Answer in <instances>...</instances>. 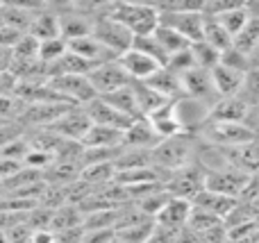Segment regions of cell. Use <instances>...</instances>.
<instances>
[{
    "label": "cell",
    "mask_w": 259,
    "mask_h": 243,
    "mask_svg": "<svg viewBox=\"0 0 259 243\" xmlns=\"http://www.w3.org/2000/svg\"><path fill=\"white\" fill-rule=\"evenodd\" d=\"M198 145H200V139L196 134H178L173 139L159 141V145L152 150V166L159 168L166 175L182 171V168L196 164Z\"/></svg>",
    "instance_id": "1"
},
{
    "label": "cell",
    "mask_w": 259,
    "mask_h": 243,
    "mask_svg": "<svg viewBox=\"0 0 259 243\" xmlns=\"http://www.w3.org/2000/svg\"><path fill=\"white\" fill-rule=\"evenodd\" d=\"M105 14L116 18L134 36H146L159 27V9L143 3H112L103 7Z\"/></svg>",
    "instance_id": "2"
},
{
    "label": "cell",
    "mask_w": 259,
    "mask_h": 243,
    "mask_svg": "<svg viewBox=\"0 0 259 243\" xmlns=\"http://www.w3.org/2000/svg\"><path fill=\"white\" fill-rule=\"evenodd\" d=\"M200 136L205 143H211L216 148H239L250 141H255V132L246 123H214L207 121V125L200 130Z\"/></svg>",
    "instance_id": "3"
},
{
    "label": "cell",
    "mask_w": 259,
    "mask_h": 243,
    "mask_svg": "<svg viewBox=\"0 0 259 243\" xmlns=\"http://www.w3.org/2000/svg\"><path fill=\"white\" fill-rule=\"evenodd\" d=\"M91 34H94L105 48L112 50L116 57H121L123 53H127L134 43L132 32H130L123 23H118L116 18H112L105 12H100L98 16L94 18V30H91Z\"/></svg>",
    "instance_id": "4"
},
{
    "label": "cell",
    "mask_w": 259,
    "mask_h": 243,
    "mask_svg": "<svg viewBox=\"0 0 259 243\" xmlns=\"http://www.w3.org/2000/svg\"><path fill=\"white\" fill-rule=\"evenodd\" d=\"M252 182V175L239 171L234 166H221L214 171H205V189L228 198H241L246 186Z\"/></svg>",
    "instance_id": "5"
},
{
    "label": "cell",
    "mask_w": 259,
    "mask_h": 243,
    "mask_svg": "<svg viewBox=\"0 0 259 243\" xmlns=\"http://www.w3.org/2000/svg\"><path fill=\"white\" fill-rule=\"evenodd\" d=\"M164 189L168 191L173 198H182L191 203L202 189H205V168L200 164H191V166L182 168V171H175L166 175Z\"/></svg>",
    "instance_id": "6"
},
{
    "label": "cell",
    "mask_w": 259,
    "mask_h": 243,
    "mask_svg": "<svg viewBox=\"0 0 259 243\" xmlns=\"http://www.w3.org/2000/svg\"><path fill=\"white\" fill-rule=\"evenodd\" d=\"M159 25L175 30L189 43H198V41H202V34H205V14H202V9L159 12Z\"/></svg>",
    "instance_id": "7"
},
{
    "label": "cell",
    "mask_w": 259,
    "mask_h": 243,
    "mask_svg": "<svg viewBox=\"0 0 259 243\" xmlns=\"http://www.w3.org/2000/svg\"><path fill=\"white\" fill-rule=\"evenodd\" d=\"M87 77H89V82H91V86H94V91H96L98 98H105V95L116 93V91L125 89L130 82H132L127 77V73L123 71V66L118 64V59L96 66Z\"/></svg>",
    "instance_id": "8"
},
{
    "label": "cell",
    "mask_w": 259,
    "mask_h": 243,
    "mask_svg": "<svg viewBox=\"0 0 259 243\" xmlns=\"http://www.w3.org/2000/svg\"><path fill=\"white\" fill-rule=\"evenodd\" d=\"M48 84L71 105H82L84 107L91 100L98 98L87 75H57L53 80H48Z\"/></svg>",
    "instance_id": "9"
},
{
    "label": "cell",
    "mask_w": 259,
    "mask_h": 243,
    "mask_svg": "<svg viewBox=\"0 0 259 243\" xmlns=\"http://www.w3.org/2000/svg\"><path fill=\"white\" fill-rule=\"evenodd\" d=\"M91 125H94V123H91L87 109L82 107V105H73L57 123H53V125L46 127V130H53L55 134L66 141H77V143H82L87 132L91 130Z\"/></svg>",
    "instance_id": "10"
},
{
    "label": "cell",
    "mask_w": 259,
    "mask_h": 243,
    "mask_svg": "<svg viewBox=\"0 0 259 243\" xmlns=\"http://www.w3.org/2000/svg\"><path fill=\"white\" fill-rule=\"evenodd\" d=\"M182 80V91L184 98H193L200 100V103H207L214 107V103L219 100V93L214 89V80H211V71H205V68H191V71L182 73L180 75Z\"/></svg>",
    "instance_id": "11"
},
{
    "label": "cell",
    "mask_w": 259,
    "mask_h": 243,
    "mask_svg": "<svg viewBox=\"0 0 259 243\" xmlns=\"http://www.w3.org/2000/svg\"><path fill=\"white\" fill-rule=\"evenodd\" d=\"M87 114H89L94 125H103V127H112V130H121L125 132L132 125V118H127L123 112H118L114 105H109L105 98H96L89 105H84Z\"/></svg>",
    "instance_id": "12"
},
{
    "label": "cell",
    "mask_w": 259,
    "mask_h": 243,
    "mask_svg": "<svg viewBox=\"0 0 259 243\" xmlns=\"http://www.w3.org/2000/svg\"><path fill=\"white\" fill-rule=\"evenodd\" d=\"M68 53L77 55V57H82L84 62L94 64V66H100V64H107V62H114V59H118L116 55H114L109 48H105V45L100 43V41L96 39L94 34L80 36V39L68 41Z\"/></svg>",
    "instance_id": "13"
},
{
    "label": "cell",
    "mask_w": 259,
    "mask_h": 243,
    "mask_svg": "<svg viewBox=\"0 0 259 243\" xmlns=\"http://www.w3.org/2000/svg\"><path fill=\"white\" fill-rule=\"evenodd\" d=\"M118 64L123 66V71L127 73V77L132 82H146V80H150V77L161 68L159 64L155 62V59H150L148 55L139 53V50H134V48H130L127 53H123L121 57H118Z\"/></svg>",
    "instance_id": "14"
},
{
    "label": "cell",
    "mask_w": 259,
    "mask_h": 243,
    "mask_svg": "<svg viewBox=\"0 0 259 243\" xmlns=\"http://www.w3.org/2000/svg\"><path fill=\"white\" fill-rule=\"evenodd\" d=\"M191 209L193 205L189 200H182V198H170L166 203V207L157 214L155 223L159 227L168 232H182L189 223V216H191Z\"/></svg>",
    "instance_id": "15"
},
{
    "label": "cell",
    "mask_w": 259,
    "mask_h": 243,
    "mask_svg": "<svg viewBox=\"0 0 259 243\" xmlns=\"http://www.w3.org/2000/svg\"><path fill=\"white\" fill-rule=\"evenodd\" d=\"M159 136L148 123V118H139L125 130L123 134V148H134V150H155L159 145Z\"/></svg>",
    "instance_id": "16"
},
{
    "label": "cell",
    "mask_w": 259,
    "mask_h": 243,
    "mask_svg": "<svg viewBox=\"0 0 259 243\" xmlns=\"http://www.w3.org/2000/svg\"><path fill=\"white\" fill-rule=\"evenodd\" d=\"M250 107L241 98H219L209 112V121L214 123H246Z\"/></svg>",
    "instance_id": "17"
},
{
    "label": "cell",
    "mask_w": 259,
    "mask_h": 243,
    "mask_svg": "<svg viewBox=\"0 0 259 243\" xmlns=\"http://www.w3.org/2000/svg\"><path fill=\"white\" fill-rule=\"evenodd\" d=\"M248 73H239L232 71L228 66H216L211 71V80H214V89L219 93V98H237L243 89V82H246Z\"/></svg>",
    "instance_id": "18"
},
{
    "label": "cell",
    "mask_w": 259,
    "mask_h": 243,
    "mask_svg": "<svg viewBox=\"0 0 259 243\" xmlns=\"http://www.w3.org/2000/svg\"><path fill=\"white\" fill-rule=\"evenodd\" d=\"M94 18L89 14L82 12H62L59 14V32H62V39L73 41L80 39V36H89L94 30Z\"/></svg>",
    "instance_id": "19"
},
{
    "label": "cell",
    "mask_w": 259,
    "mask_h": 243,
    "mask_svg": "<svg viewBox=\"0 0 259 243\" xmlns=\"http://www.w3.org/2000/svg\"><path fill=\"white\" fill-rule=\"evenodd\" d=\"M237 203H239L237 198H228V196L214 193V191H207V189H202L200 193H198L196 198L191 200V205H193V207H198V209H205V212L214 214V216H219L223 223H225V218H228L230 214L234 212V207H237Z\"/></svg>",
    "instance_id": "20"
},
{
    "label": "cell",
    "mask_w": 259,
    "mask_h": 243,
    "mask_svg": "<svg viewBox=\"0 0 259 243\" xmlns=\"http://www.w3.org/2000/svg\"><path fill=\"white\" fill-rule=\"evenodd\" d=\"M146 84H150L161 98H166L168 103H175V100L184 98L182 91V80H180L178 73H173L170 68L161 66L150 80H146Z\"/></svg>",
    "instance_id": "21"
},
{
    "label": "cell",
    "mask_w": 259,
    "mask_h": 243,
    "mask_svg": "<svg viewBox=\"0 0 259 243\" xmlns=\"http://www.w3.org/2000/svg\"><path fill=\"white\" fill-rule=\"evenodd\" d=\"M123 134L125 132H121V130L91 125V130L87 132L82 145L84 148H94V150H116V148H123Z\"/></svg>",
    "instance_id": "22"
},
{
    "label": "cell",
    "mask_w": 259,
    "mask_h": 243,
    "mask_svg": "<svg viewBox=\"0 0 259 243\" xmlns=\"http://www.w3.org/2000/svg\"><path fill=\"white\" fill-rule=\"evenodd\" d=\"M132 91H134V98H137V105H139V112H141L143 118H148L150 114H155L157 109H161L168 100L161 98L150 84L146 82H132Z\"/></svg>",
    "instance_id": "23"
},
{
    "label": "cell",
    "mask_w": 259,
    "mask_h": 243,
    "mask_svg": "<svg viewBox=\"0 0 259 243\" xmlns=\"http://www.w3.org/2000/svg\"><path fill=\"white\" fill-rule=\"evenodd\" d=\"M30 34L39 41H48V39L62 36V32H59V14L57 12L34 14V18H32V23H30Z\"/></svg>",
    "instance_id": "24"
},
{
    "label": "cell",
    "mask_w": 259,
    "mask_h": 243,
    "mask_svg": "<svg viewBox=\"0 0 259 243\" xmlns=\"http://www.w3.org/2000/svg\"><path fill=\"white\" fill-rule=\"evenodd\" d=\"M202 41L209 43L211 48H216L219 53H223V50H228L230 45H232L234 39L228 34V30H225L216 18H207L205 16V34H202Z\"/></svg>",
    "instance_id": "25"
},
{
    "label": "cell",
    "mask_w": 259,
    "mask_h": 243,
    "mask_svg": "<svg viewBox=\"0 0 259 243\" xmlns=\"http://www.w3.org/2000/svg\"><path fill=\"white\" fill-rule=\"evenodd\" d=\"M152 34L157 36V41L161 43V48L166 50L168 59L173 57V55H178V53H182V50H187L189 45H191L182 34H178L175 30H170V27H166V25H159L155 32H152Z\"/></svg>",
    "instance_id": "26"
},
{
    "label": "cell",
    "mask_w": 259,
    "mask_h": 243,
    "mask_svg": "<svg viewBox=\"0 0 259 243\" xmlns=\"http://www.w3.org/2000/svg\"><path fill=\"white\" fill-rule=\"evenodd\" d=\"M27 103L18 98L16 93H3L0 95V123H18L25 114Z\"/></svg>",
    "instance_id": "27"
},
{
    "label": "cell",
    "mask_w": 259,
    "mask_h": 243,
    "mask_svg": "<svg viewBox=\"0 0 259 243\" xmlns=\"http://www.w3.org/2000/svg\"><path fill=\"white\" fill-rule=\"evenodd\" d=\"M134 50H139V53L148 55L150 59H155L159 66H166L168 64V55H166V50L161 48V43L157 41L155 34H146V36H134V43H132Z\"/></svg>",
    "instance_id": "28"
},
{
    "label": "cell",
    "mask_w": 259,
    "mask_h": 243,
    "mask_svg": "<svg viewBox=\"0 0 259 243\" xmlns=\"http://www.w3.org/2000/svg\"><path fill=\"white\" fill-rule=\"evenodd\" d=\"M221 225H223V221H221L219 216L205 212V209H198V207L191 209V216H189V223H187L189 230L196 232L198 236H200V234H209L211 230H216V227H221Z\"/></svg>",
    "instance_id": "29"
},
{
    "label": "cell",
    "mask_w": 259,
    "mask_h": 243,
    "mask_svg": "<svg viewBox=\"0 0 259 243\" xmlns=\"http://www.w3.org/2000/svg\"><path fill=\"white\" fill-rule=\"evenodd\" d=\"M191 55L193 62H196L198 68H205V71H214L221 64V53L216 48H211L205 41H198V43H191Z\"/></svg>",
    "instance_id": "30"
},
{
    "label": "cell",
    "mask_w": 259,
    "mask_h": 243,
    "mask_svg": "<svg viewBox=\"0 0 259 243\" xmlns=\"http://www.w3.org/2000/svg\"><path fill=\"white\" fill-rule=\"evenodd\" d=\"M66 53H68V41L62 39V36L48 39V41H39V62L46 64V66L59 62Z\"/></svg>",
    "instance_id": "31"
},
{
    "label": "cell",
    "mask_w": 259,
    "mask_h": 243,
    "mask_svg": "<svg viewBox=\"0 0 259 243\" xmlns=\"http://www.w3.org/2000/svg\"><path fill=\"white\" fill-rule=\"evenodd\" d=\"M216 21H219L221 25L228 30V34L234 39V36H237L239 32H241L243 27L248 25L250 16H248V12H246V5H239V7H234V9H230V12H225L223 16H219Z\"/></svg>",
    "instance_id": "32"
},
{
    "label": "cell",
    "mask_w": 259,
    "mask_h": 243,
    "mask_svg": "<svg viewBox=\"0 0 259 243\" xmlns=\"http://www.w3.org/2000/svg\"><path fill=\"white\" fill-rule=\"evenodd\" d=\"M257 43H259V21H257V18H250V21H248V25L243 27L237 36H234L232 45L237 50H241L243 55H250L252 50L257 48Z\"/></svg>",
    "instance_id": "33"
},
{
    "label": "cell",
    "mask_w": 259,
    "mask_h": 243,
    "mask_svg": "<svg viewBox=\"0 0 259 243\" xmlns=\"http://www.w3.org/2000/svg\"><path fill=\"white\" fill-rule=\"evenodd\" d=\"M221 66H228V68L239 71V73H248V71H250L248 55H243L241 50H237L234 45H230L228 50H223V53H221Z\"/></svg>",
    "instance_id": "34"
},
{
    "label": "cell",
    "mask_w": 259,
    "mask_h": 243,
    "mask_svg": "<svg viewBox=\"0 0 259 243\" xmlns=\"http://www.w3.org/2000/svg\"><path fill=\"white\" fill-rule=\"evenodd\" d=\"M239 98L248 105V107H259V71H248L243 89L239 93Z\"/></svg>",
    "instance_id": "35"
},
{
    "label": "cell",
    "mask_w": 259,
    "mask_h": 243,
    "mask_svg": "<svg viewBox=\"0 0 259 243\" xmlns=\"http://www.w3.org/2000/svg\"><path fill=\"white\" fill-rule=\"evenodd\" d=\"M25 134H27V130L21 123H0V150L7 148L14 141L23 139Z\"/></svg>",
    "instance_id": "36"
},
{
    "label": "cell",
    "mask_w": 259,
    "mask_h": 243,
    "mask_svg": "<svg viewBox=\"0 0 259 243\" xmlns=\"http://www.w3.org/2000/svg\"><path fill=\"white\" fill-rule=\"evenodd\" d=\"M25 36V32L18 30V27H12V25H0V45H5V48L14 50L18 45V41Z\"/></svg>",
    "instance_id": "37"
},
{
    "label": "cell",
    "mask_w": 259,
    "mask_h": 243,
    "mask_svg": "<svg viewBox=\"0 0 259 243\" xmlns=\"http://www.w3.org/2000/svg\"><path fill=\"white\" fill-rule=\"evenodd\" d=\"M18 80L14 73H0V95L3 93H16Z\"/></svg>",
    "instance_id": "38"
},
{
    "label": "cell",
    "mask_w": 259,
    "mask_h": 243,
    "mask_svg": "<svg viewBox=\"0 0 259 243\" xmlns=\"http://www.w3.org/2000/svg\"><path fill=\"white\" fill-rule=\"evenodd\" d=\"M12 64H14V50L0 45V73H12Z\"/></svg>",
    "instance_id": "39"
},
{
    "label": "cell",
    "mask_w": 259,
    "mask_h": 243,
    "mask_svg": "<svg viewBox=\"0 0 259 243\" xmlns=\"http://www.w3.org/2000/svg\"><path fill=\"white\" fill-rule=\"evenodd\" d=\"M248 62H250V71H259V43H257V48L248 55Z\"/></svg>",
    "instance_id": "40"
}]
</instances>
